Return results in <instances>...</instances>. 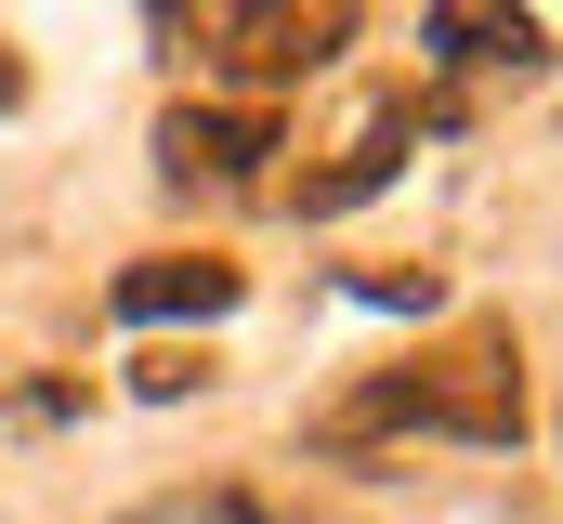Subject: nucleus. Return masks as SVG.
I'll return each mask as SVG.
<instances>
[{
  "label": "nucleus",
  "instance_id": "obj_1",
  "mask_svg": "<svg viewBox=\"0 0 563 524\" xmlns=\"http://www.w3.org/2000/svg\"><path fill=\"white\" fill-rule=\"evenodd\" d=\"M354 433H459V446H511V433H525V354H511V328L472 315V328H445L432 354L380 368V381L341 406V446H354Z\"/></svg>",
  "mask_w": 563,
  "mask_h": 524
},
{
  "label": "nucleus",
  "instance_id": "obj_2",
  "mask_svg": "<svg viewBox=\"0 0 563 524\" xmlns=\"http://www.w3.org/2000/svg\"><path fill=\"white\" fill-rule=\"evenodd\" d=\"M157 40H197L223 79L288 92V79H314V66L354 40V13H341V0H197V13H157Z\"/></svg>",
  "mask_w": 563,
  "mask_h": 524
},
{
  "label": "nucleus",
  "instance_id": "obj_3",
  "mask_svg": "<svg viewBox=\"0 0 563 524\" xmlns=\"http://www.w3.org/2000/svg\"><path fill=\"white\" fill-rule=\"evenodd\" d=\"M263 157H276V106H170L157 119L170 184H263Z\"/></svg>",
  "mask_w": 563,
  "mask_h": 524
},
{
  "label": "nucleus",
  "instance_id": "obj_4",
  "mask_svg": "<svg viewBox=\"0 0 563 524\" xmlns=\"http://www.w3.org/2000/svg\"><path fill=\"white\" fill-rule=\"evenodd\" d=\"M106 302H119V328H170V315L210 328V315H236V262H223V250H144Z\"/></svg>",
  "mask_w": 563,
  "mask_h": 524
},
{
  "label": "nucleus",
  "instance_id": "obj_5",
  "mask_svg": "<svg viewBox=\"0 0 563 524\" xmlns=\"http://www.w3.org/2000/svg\"><path fill=\"white\" fill-rule=\"evenodd\" d=\"M420 131H432V106H380V119L354 131V144H341L328 171H301V184H288V210H301V223H328V210H354V197H380V184L407 171V144H420Z\"/></svg>",
  "mask_w": 563,
  "mask_h": 524
},
{
  "label": "nucleus",
  "instance_id": "obj_6",
  "mask_svg": "<svg viewBox=\"0 0 563 524\" xmlns=\"http://www.w3.org/2000/svg\"><path fill=\"white\" fill-rule=\"evenodd\" d=\"M420 40L459 66V79H498V66L525 79V66H551V26H538V13H459V0H432Z\"/></svg>",
  "mask_w": 563,
  "mask_h": 524
},
{
  "label": "nucleus",
  "instance_id": "obj_7",
  "mask_svg": "<svg viewBox=\"0 0 563 524\" xmlns=\"http://www.w3.org/2000/svg\"><path fill=\"white\" fill-rule=\"evenodd\" d=\"M144 524H276L263 499H236V485H210V499H157Z\"/></svg>",
  "mask_w": 563,
  "mask_h": 524
},
{
  "label": "nucleus",
  "instance_id": "obj_8",
  "mask_svg": "<svg viewBox=\"0 0 563 524\" xmlns=\"http://www.w3.org/2000/svg\"><path fill=\"white\" fill-rule=\"evenodd\" d=\"M354 302H407V315H420V302H445V288H432L420 262H367V275H354Z\"/></svg>",
  "mask_w": 563,
  "mask_h": 524
},
{
  "label": "nucleus",
  "instance_id": "obj_9",
  "mask_svg": "<svg viewBox=\"0 0 563 524\" xmlns=\"http://www.w3.org/2000/svg\"><path fill=\"white\" fill-rule=\"evenodd\" d=\"M0 106H26V66H13V40H0Z\"/></svg>",
  "mask_w": 563,
  "mask_h": 524
}]
</instances>
